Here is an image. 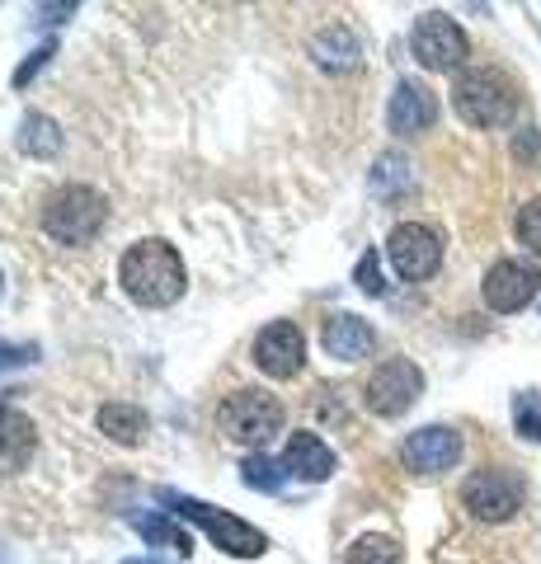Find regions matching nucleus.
Masks as SVG:
<instances>
[{
  "instance_id": "obj_1",
  "label": "nucleus",
  "mask_w": 541,
  "mask_h": 564,
  "mask_svg": "<svg viewBox=\"0 0 541 564\" xmlns=\"http://www.w3.org/2000/svg\"><path fill=\"white\" fill-rule=\"evenodd\" d=\"M118 282L128 288L132 302L142 306H170L184 296V263L165 240H137L118 263Z\"/></svg>"
},
{
  "instance_id": "obj_2",
  "label": "nucleus",
  "mask_w": 541,
  "mask_h": 564,
  "mask_svg": "<svg viewBox=\"0 0 541 564\" xmlns=\"http://www.w3.org/2000/svg\"><path fill=\"white\" fill-rule=\"evenodd\" d=\"M452 109L462 113V122L470 128H504L518 113V85L495 66H476L462 70L457 85H452Z\"/></svg>"
},
{
  "instance_id": "obj_3",
  "label": "nucleus",
  "mask_w": 541,
  "mask_h": 564,
  "mask_svg": "<svg viewBox=\"0 0 541 564\" xmlns=\"http://www.w3.org/2000/svg\"><path fill=\"white\" fill-rule=\"evenodd\" d=\"M161 499H165L180 518H188L194 527H203V532L213 536L226 555L255 560V555H264V551H269V541H264V532H259V527L240 522V518H231V513H221V508H213V503L188 499V494H174V489H161Z\"/></svg>"
},
{
  "instance_id": "obj_4",
  "label": "nucleus",
  "mask_w": 541,
  "mask_h": 564,
  "mask_svg": "<svg viewBox=\"0 0 541 564\" xmlns=\"http://www.w3.org/2000/svg\"><path fill=\"white\" fill-rule=\"evenodd\" d=\"M109 221V203L99 198L95 188L72 184V188H57L43 207V226L52 240H66V245H85L99 236V226Z\"/></svg>"
},
{
  "instance_id": "obj_5",
  "label": "nucleus",
  "mask_w": 541,
  "mask_h": 564,
  "mask_svg": "<svg viewBox=\"0 0 541 564\" xmlns=\"http://www.w3.org/2000/svg\"><path fill=\"white\" fill-rule=\"evenodd\" d=\"M221 433L231 443H246V447H259L283 429V404H278L269 391H236L231 400L221 404Z\"/></svg>"
},
{
  "instance_id": "obj_6",
  "label": "nucleus",
  "mask_w": 541,
  "mask_h": 564,
  "mask_svg": "<svg viewBox=\"0 0 541 564\" xmlns=\"http://www.w3.org/2000/svg\"><path fill=\"white\" fill-rule=\"evenodd\" d=\"M522 494H528V485L518 470H476L462 485V508L480 522H509L522 508Z\"/></svg>"
},
{
  "instance_id": "obj_7",
  "label": "nucleus",
  "mask_w": 541,
  "mask_h": 564,
  "mask_svg": "<svg viewBox=\"0 0 541 564\" xmlns=\"http://www.w3.org/2000/svg\"><path fill=\"white\" fill-rule=\"evenodd\" d=\"M410 47H414L419 66H429V70H457L470 57V43H466L462 24L452 20V14H439V10L419 14V20H414Z\"/></svg>"
},
{
  "instance_id": "obj_8",
  "label": "nucleus",
  "mask_w": 541,
  "mask_h": 564,
  "mask_svg": "<svg viewBox=\"0 0 541 564\" xmlns=\"http://www.w3.org/2000/svg\"><path fill=\"white\" fill-rule=\"evenodd\" d=\"M387 259H391V269L405 278V282H424V278L439 273L443 240L424 221H400L396 231L387 236Z\"/></svg>"
},
{
  "instance_id": "obj_9",
  "label": "nucleus",
  "mask_w": 541,
  "mask_h": 564,
  "mask_svg": "<svg viewBox=\"0 0 541 564\" xmlns=\"http://www.w3.org/2000/svg\"><path fill=\"white\" fill-rule=\"evenodd\" d=\"M480 292H485V306H490V311L513 315V311L537 302L541 269H537V263H528V259H499V263H490V273H485Z\"/></svg>"
},
{
  "instance_id": "obj_10",
  "label": "nucleus",
  "mask_w": 541,
  "mask_h": 564,
  "mask_svg": "<svg viewBox=\"0 0 541 564\" xmlns=\"http://www.w3.org/2000/svg\"><path fill=\"white\" fill-rule=\"evenodd\" d=\"M419 391H424V372L410 362V358H391V362H381L372 381H368V410L381 414V419H400L410 410V404L419 400Z\"/></svg>"
},
{
  "instance_id": "obj_11",
  "label": "nucleus",
  "mask_w": 541,
  "mask_h": 564,
  "mask_svg": "<svg viewBox=\"0 0 541 564\" xmlns=\"http://www.w3.org/2000/svg\"><path fill=\"white\" fill-rule=\"evenodd\" d=\"M462 456V433L447 429V423H429V429H419L405 437V447H400V462H405L414 475H439V470H452Z\"/></svg>"
},
{
  "instance_id": "obj_12",
  "label": "nucleus",
  "mask_w": 541,
  "mask_h": 564,
  "mask_svg": "<svg viewBox=\"0 0 541 564\" xmlns=\"http://www.w3.org/2000/svg\"><path fill=\"white\" fill-rule=\"evenodd\" d=\"M255 362H259V372H269L273 381L296 377V372H302V362H306V339H302V329L288 325V321H273V325L255 339Z\"/></svg>"
},
{
  "instance_id": "obj_13",
  "label": "nucleus",
  "mask_w": 541,
  "mask_h": 564,
  "mask_svg": "<svg viewBox=\"0 0 541 564\" xmlns=\"http://www.w3.org/2000/svg\"><path fill=\"white\" fill-rule=\"evenodd\" d=\"M387 122L396 137H414V132H429L439 122V95L429 90L424 80H400L396 95H391V109Z\"/></svg>"
},
{
  "instance_id": "obj_14",
  "label": "nucleus",
  "mask_w": 541,
  "mask_h": 564,
  "mask_svg": "<svg viewBox=\"0 0 541 564\" xmlns=\"http://www.w3.org/2000/svg\"><path fill=\"white\" fill-rule=\"evenodd\" d=\"M321 344L329 358H339V362H358V358H368L372 344H377V334L368 321H358V315H329L325 321V334H321Z\"/></svg>"
},
{
  "instance_id": "obj_15",
  "label": "nucleus",
  "mask_w": 541,
  "mask_h": 564,
  "mask_svg": "<svg viewBox=\"0 0 541 564\" xmlns=\"http://www.w3.org/2000/svg\"><path fill=\"white\" fill-rule=\"evenodd\" d=\"M33 447H39V437H33L29 414H20L14 404H0V475L24 470Z\"/></svg>"
},
{
  "instance_id": "obj_16",
  "label": "nucleus",
  "mask_w": 541,
  "mask_h": 564,
  "mask_svg": "<svg viewBox=\"0 0 541 564\" xmlns=\"http://www.w3.org/2000/svg\"><path fill=\"white\" fill-rule=\"evenodd\" d=\"M283 470L302 475V480H329L335 475V452H329L316 433H292L283 452Z\"/></svg>"
},
{
  "instance_id": "obj_17",
  "label": "nucleus",
  "mask_w": 541,
  "mask_h": 564,
  "mask_svg": "<svg viewBox=\"0 0 541 564\" xmlns=\"http://www.w3.org/2000/svg\"><path fill=\"white\" fill-rule=\"evenodd\" d=\"M311 57H316L325 70H354L358 57H363V43L348 24H329L311 39Z\"/></svg>"
},
{
  "instance_id": "obj_18",
  "label": "nucleus",
  "mask_w": 541,
  "mask_h": 564,
  "mask_svg": "<svg viewBox=\"0 0 541 564\" xmlns=\"http://www.w3.org/2000/svg\"><path fill=\"white\" fill-rule=\"evenodd\" d=\"M414 184V174H410V161L400 151H387V155H377V165L368 174V193L381 203H396V198H405Z\"/></svg>"
},
{
  "instance_id": "obj_19",
  "label": "nucleus",
  "mask_w": 541,
  "mask_h": 564,
  "mask_svg": "<svg viewBox=\"0 0 541 564\" xmlns=\"http://www.w3.org/2000/svg\"><path fill=\"white\" fill-rule=\"evenodd\" d=\"M20 151L33 155V161H52L62 151V128L47 113H29L20 122Z\"/></svg>"
},
{
  "instance_id": "obj_20",
  "label": "nucleus",
  "mask_w": 541,
  "mask_h": 564,
  "mask_svg": "<svg viewBox=\"0 0 541 564\" xmlns=\"http://www.w3.org/2000/svg\"><path fill=\"white\" fill-rule=\"evenodd\" d=\"M99 429L109 433L113 443L132 447V443H142V437H147V414L137 410V404H104V410H99Z\"/></svg>"
},
{
  "instance_id": "obj_21",
  "label": "nucleus",
  "mask_w": 541,
  "mask_h": 564,
  "mask_svg": "<svg viewBox=\"0 0 541 564\" xmlns=\"http://www.w3.org/2000/svg\"><path fill=\"white\" fill-rule=\"evenodd\" d=\"M137 522V532H142V541H151V545H161V551H180V555H188L194 545H188V532L180 522H170V518H161V513H142V518H132Z\"/></svg>"
},
{
  "instance_id": "obj_22",
  "label": "nucleus",
  "mask_w": 541,
  "mask_h": 564,
  "mask_svg": "<svg viewBox=\"0 0 541 564\" xmlns=\"http://www.w3.org/2000/svg\"><path fill=\"white\" fill-rule=\"evenodd\" d=\"M344 564H405V551H400V545H396L391 536L368 532V536H358L354 545H348Z\"/></svg>"
},
{
  "instance_id": "obj_23",
  "label": "nucleus",
  "mask_w": 541,
  "mask_h": 564,
  "mask_svg": "<svg viewBox=\"0 0 541 564\" xmlns=\"http://www.w3.org/2000/svg\"><path fill=\"white\" fill-rule=\"evenodd\" d=\"M513 429H518L522 443H541V391L513 395Z\"/></svg>"
},
{
  "instance_id": "obj_24",
  "label": "nucleus",
  "mask_w": 541,
  "mask_h": 564,
  "mask_svg": "<svg viewBox=\"0 0 541 564\" xmlns=\"http://www.w3.org/2000/svg\"><path fill=\"white\" fill-rule=\"evenodd\" d=\"M283 466H278V462H269V456H250V462L246 466H240V480H246L250 489H259V494H278V489H283Z\"/></svg>"
},
{
  "instance_id": "obj_25",
  "label": "nucleus",
  "mask_w": 541,
  "mask_h": 564,
  "mask_svg": "<svg viewBox=\"0 0 541 564\" xmlns=\"http://www.w3.org/2000/svg\"><path fill=\"white\" fill-rule=\"evenodd\" d=\"M518 240L541 259V198L522 203V212H518Z\"/></svg>"
},
{
  "instance_id": "obj_26",
  "label": "nucleus",
  "mask_w": 541,
  "mask_h": 564,
  "mask_svg": "<svg viewBox=\"0 0 541 564\" xmlns=\"http://www.w3.org/2000/svg\"><path fill=\"white\" fill-rule=\"evenodd\" d=\"M354 282H358V288L368 292V296H381V292H387V282H381V259H377V250H368V254L358 259Z\"/></svg>"
},
{
  "instance_id": "obj_27",
  "label": "nucleus",
  "mask_w": 541,
  "mask_h": 564,
  "mask_svg": "<svg viewBox=\"0 0 541 564\" xmlns=\"http://www.w3.org/2000/svg\"><path fill=\"white\" fill-rule=\"evenodd\" d=\"M52 52H57V47H52V43H43V47L33 52V57H29L20 70H14V85H29V80H33V76H39V70H43V62L52 57Z\"/></svg>"
},
{
  "instance_id": "obj_28",
  "label": "nucleus",
  "mask_w": 541,
  "mask_h": 564,
  "mask_svg": "<svg viewBox=\"0 0 541 564\" xmlns=\"http://www.w3.org/2000/svg\"><path fill=\"white\" fill-rule=\"evenodd\" d=\"M33 352H39V348H29V344H0V372H6V367L33 362Z\"/></svg>"
},
{
  "instance_id": "obj_29",
  "label": "nucleus",
  "mask_w": 541,
  "mask_h": 564,
  "mask_svg": "<svg viewBox=\"0 0 541 564\" xmlns=\"http://www.w3.org/2000/svg\"><path fill=\"white\" fill-rule=\"evenodd\" d=\"M518 155H537V132L528 128V137H518V147H513Z\"/></svg>"
}]
</instances>
